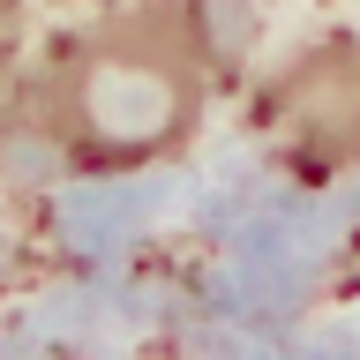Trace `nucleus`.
I'll use <instances>...</instances> for the list:
<instances>
[{"label": "nucleus", "mask_w": 360, "mask_h": 360, "mask_svg": "<svg viewBox=\"0 0 360 360\" xmlns=\"http://www.w3.org/2000/svg\"><path fill=\"white\" fill-rule=\"evenodd\" d=\"M202 105V30L188 8L98 22L38 83V120L75 165H143L173 150Z\"/></svg>", "instance_id": "f257e3e1"}]
</instances>
